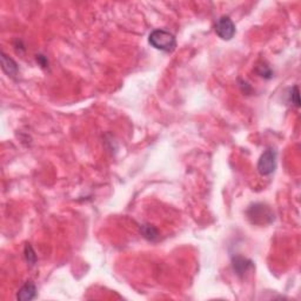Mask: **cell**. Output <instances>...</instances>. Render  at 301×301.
Wrapping results in <instances>:
<instances>
[{"label": "cell", "instance_id": "1", "mask_svg": "<svg viewBox=\"0 0 301 301\" xmlns=\"http://www.w3.org/2000/svg\"><path fill=\"white\" fill-rule=\"evenodd\" d=\"M148 43L152 48L162 52H173L176 48L175 37L166 30H154L148 35Z\"/></svg>", "mask_w": 301, "mask_h": 301}, {"label": "cell", "instance_id": "2", "mask_svg": "<svg viewBox=\"0 0 301 301\" xmlns=\"http://www.w3.org/2000/svg\"><path fill=\"white\" fill-rule=\"evenodd\" d=\"M248 219L256 225H266L274 220V214L269 206L264 204H254L247 211Z\"/></svg>", "mask_w": 301, "mask_h": 301}, {"label": "cell", "instance_id": "3", "mask_svg": "<svg viewBox=\"0 0 301 301\" xmlns=\"http://www.w3.org/2000/svg\"><path fill=\"white\" fill-rule=\"evenodd\" d=\"M277 168V152L269 148L261 154L258 161V171L261 175H269Z\"/></svg>", "mask_w": 301, "mask_h": 301}, {"label": "cell", "instance_id": "4", "mask_svg": "<svg viewBox=\"0 0 301 301\" xmlns=\"http://www.w3.org/2000/svg\"><path fill=\"white\" fill-rule=\"evenodd\" d=\"M215 32L222 40H231L236 34V25L230 16H223L215 24Z\"/></svg>", "mask_w": 301, "mask_h": 301}, {"label": "cell", "instance_id": "5", "mask_svg": "<svg viewBox=\"0 0 301 301\" xmlns=\"http://www.w3.org/2000/svg\"><path fill=\"white\" fill-rule=\"evenodd\" d=\"M37 297V287L32 281H27L16 294V299L21 301H30Z\"/></svg>", "mask_w": 301, "mask_h": 301}, {"label": "cell", "instance_id": "6", "mask_svg": "<svg viewBox=\"0 0 301 301\" xmlns=\"http://www.w3.org/2000/svg\"><path fill=\"white\" fill-rule=\"evenodd\" d=\"M253 267V262L248 259L244 258V256H236L233 258V269L234 272L239 275V277H244L246 273L248 272Z\"/></svg>", "mask_w": 301, "mask_h": 301}, {"label": "cell", "instance_id": "7", "mask_svg": "<svg viewBox=\"0 0 301 301\" xmlns=\"http://www.w3.org/2000/svg\"><path fill=\"white\" fill-rule=\"evenodd\" d=\"M1 67L5 73L11 77H15L18 73V66H16L15 60L7 57L4 52H1Z\"/></svg>", "mask_w": 301, "mask_h": 301}, {"label": "cell", "instance_id": "8", "mask_svg": "<svg viewBox=\"0 0 301 301\" xmlns=\"http://www.w3.org/2000/svg\"><path fill=\"white\" fill-rule=\"evenodd\" d=\"M142 233H143V236L148 240H156L157 238H158V230L151 225H143Z\"/></svg>", "mask_w": 301, "mask_h": 301}, {"label": "cell", "instance_id": "9", "mask_svg": "<svg viewBox=\"0 0 301 301\" xmlns=\"http://www.w3.org/2000/svg\"><path fill=\"white\" fill-rule=\"evenodd\" d=\"M25 258H26V261L29 262L31 266H33V265L35 264V261H37V255H35L32 246L27 245L26 247H25Z\"/></svg>", "mask_w": 301, "mask_h": 301}, {"label": "cell", "instance_id": "10", "mask_svg": "<svg viewBox=\"0 0 301 301\" xmlns=\"http://www.w3.org/2000/svg\"><path fill=\"white\" fill-rule=\"evenodd\" d=\"M291 100L292 104L294 105L295 107H299L300 106V100H299V87L295 85V86L292 88V92H291Z\"/></svg>", "mask_w": 301, "mask_h": 301}]
</instances>
